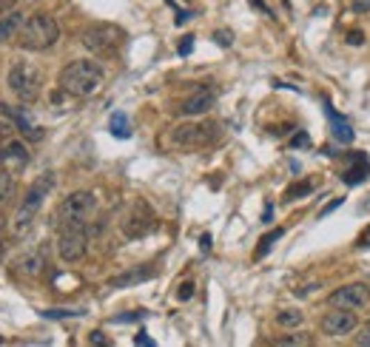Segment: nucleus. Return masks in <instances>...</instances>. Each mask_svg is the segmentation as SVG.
I'll list each match as a JSON object with an SVG mask.
<instances>
[{
	"mask_svg": "<svg viewBox=\"0 0 370 347\" xmlns=\"http://www.w3.org/2000/svg\"><path fill=\"white\" fill-rule=\"evenodd\" d=\"M54 185H57L54 171H43V174L32 182V188H29V191L23 194L20 205L15 208V213H12V219H9L12 236H26L29 231H32V225H35V219H38V213H40L46 197L54 191Z\"/></svg>",
	"mask_w": 370,
	"mask_h": 347,
	"instance_id": "f257e3e1",
	"label": "nucleus"
},
{
	"mask_svg": "<svg viewBox=\"0 0 370 347\" xmlns=\"http://www.w3.org/2000/svg\"><path fill=\"white\" fill-rule=\"evenodd\" d=\"M103 80L106 72L97 60H72L57 77L60 91H66L69 97H91L103 86Z\"/></svg>",
	"mask_w": 370,
	"mask_h": 347,
	"instance_id": "f03ea898",
	"label": "nucleus"
},
{
	"mask_svg": "<svg viewBox=\"0 0 370 347\" xmlns=\"http://www.w3.org/2000/svg\"><path fill=\"white\" fill-rule=\"evenodd\" d=\"M57 40H60V26L46 12H38L32 17H26L23 26H20V31H17V43L26 51H46Z\"/></svg>",
	"mask_w": 370,
	"mask_h": 347,
	"instance_id": "7ed1b4c3",
	"label": "nucleus"
},
{
	"mask_svg": "<svg viewBox=\"0 0 370 347\" xmlns=\"http://www.w3.org/2000/svg\"><path fill=\"white\" fill-rule=\"evenodd\" d=\"M217 140H220V122H211V120L179 122L171 131V145L179 151H200L214 145Z\"/></svg>",
	"mask_w": 370,
	"mask_h": 347,
	"instance_id": "20e7f679",
	"label": "nucleus"
},
{
	"mask_svg": "<svg viewBox=\"0 0 370 347\" xmlns=\"http://www.w3.org/2000/svg\"><path fill=\"white\" fill-rule=\"evenodd\" d=\"M97 208V197L91 191H72L69 197L60 200L54 216H51V225L60 228H69V225H86L88 216L95 213Z\"/></svg>",
	"mask_w": 370,
	"mask_h": 347,
	"instance_id": "39448f33",
	"label": "nucleus"
},
{
	"mask_svg": "<svg viewBox=\"0 0 370 347\" xmlns=\"http://www.w3.org/2000/svg\"><path fill=\"white\" fill-rule=\"evenodd\" d=\"M6 83H9V91L20 103H35L40 97V88H43V74L35 63L17 60L6 74Z\"/></svg>",
	"mask_w": 370,
	"mask_h": 347,
	"instance_id": "423d86ee",
	"label": "nucleus"
},
{
	"mask_svg": "<svg viewBox=\"0 0 370 347\" xmlns=\"http://www.w3.org/2000/svg\"><path fill=\"white\" fill-rule=\"evenodd\" d=\"M126 40V31L114 23H91L83 29L80 35V43L91 51V54H100V57H108V54H117V49Z\"/></svg>",
	"mask_w": 370,
	"mask_h": 347,
	"instance_id": "0eeeda50",
	"label": "nucleus"
},
{
	"mask_svg": "<svg viewBox=\"0 0 370 347\" xmlns=\"http://www.w3.org/2000/svg\"><path fill=\"white\" fill-rule=\"evenodd\" d=\"M120 231H122V236H126V239H143V236H148L151 231H157V213L151 211L148 202L137 200V202L126 211V216L120 219Z\"/></svg>",
	"mask_w": 370,
	"mask_h": 347,
	"instance_id": "6e6552de",
	"label": "nucleus"
},
{
	"mask_svg": "<svg viewBox=\"0 0 370 347\" xmlns=\"http://www.w3.org/2000/svg\"><path fill=\"white\" fill-rule=\"evenodd\" d=\"M88 250V228L86 225H69L57 231V254L63 262H80Z\"/></svg>",
	"mask_w": 370,
	"mask_h": 347,
	"instance_id": "1a4fd4ad",
	"label": "nucleus"
},
{
	"mask_svg": "<svg viewBox=\"0 0 370 347\" xmlns=\"http://www.w3.org/2000/svg\"><path fill=\"white\" fill-rule=\"evenodd\" d=\"M328 302H330L333 307H345V310H359V307H364V305L370 302V288L364 285V282H351V285H345V288L333 291Z\"/></svg>",
	"mask_w": 370,
	"mask_h": 347,
	"instance_id": "9d476101",
	"label": "nucleus"
},
{
	"mask_svg": "<svg viewBox=\"0 0 370 347\" xmlns=\"http://www.w3.org/2000/svg\"><path fill=\"white\" fill-rule=\"evenodd\" d=\"M217 103V88L214 86H197L188 97L179 103V114L185 117H200L205 111H211V106Z\"/></svg>",
	"mask_w": 370,
	"mask_h": 347,
	"instance_id": "9b49d317",
	"label": "nucleus"
},
{
	"mask_svg": "<svg viewBox=\"0 0 370 347\" xmlns=\"http://www.w3.org/2000/svg\"><path fill=\"white\" fill-rule=\"evenodd\" d=\"M356 325H359V319H356V313H353V310L336 307V310H330L328 316L322 319L319 328H322L325 336H348V333L356 330Z\"/></svg>",
	"mask_w": 370,
	"mask_h": 347,
	"instance_id": "f8f14e48",
	"label": "nucleus"
},
{
	"mask_svg": "<svg viewBox=\"0 0 370 347\" xmlns=\"http://www.w3.org/2000/svg\"><path fill=\"white\" fill-rule=\"evenodd\" d=\"M29 166V148L20 143V140H9L0 148V168H6L12 174L23 171Z\"/></svg>",
	"mask_w": 370,
	"mask_h": 347,
	"instance_id": "ddd939ff",
	"label": "nucleus"
},
{
	"mask_svg": "<svg viewBox=\"0 0 370 347\" xmlns=\"http://www.w3.org/2000/svg\"><path fill=\"white\" fill-rule=\"evenodd\" d=\"M154 276H157V268H154V265H137V268H131V271H126V273L114 276L108 285H111V288H131V285H140V282H148V279H154Z\"/></svg>",
	"mask_w": 370,
	"mask_h": 347,
	"instance_id": "4468645a",
	"label": "nucleus"
},
{
	"mask_svg": "<svg viewBox=\"0 0 370 347\" xmlns=\"http://www.w3.org/2000/svg\"><path fill=\"white\" fill-rule=\"evenodd\" d=\"M23 20H26V15L17 12V9H9L6 15H0V46H6L9 40L17 38V31H20Z\"/></svg>",
	"mask_w": 370,
	"mask_h": 347,
	"instance_id": "2eb2a0df",
	"label": "nucleus"
},
{
	"mask_svg": "<svg viewBox=\"0 0 370 347\" xmlns=\"http://www.w3.org/2000/svg\"><path fill=\"white\" fill-rule=\"evenodd\" d=\"M348 160H351V168L345 171L342 179H345L348 185H359V182H364V179L370 177V160H367V154L359 151V154H351Z\"/></svg>",
	"mask_w": 370,
	"mask_h": 347,
	"instance_id": "dca6fc26",
	"label": "nucleus"
},
{
	"mask_svg": "<svg viewBox=\"0 0 370 347\" xmlns=\"http://www.w3.org/2000/svg\"><path fill=\"white\" fill-rule=\"evenodd\" d=\"M17 271L23 276H32V279L40 276L46 271V254H43V250H29V254H23L17 259Z\"/></svg>",
	"mask_w": 370,
	"mask_h": 347,
	"instance_id": "f3484780",
	"label": "nucleus"
},
{
	"mask_svg": "<svg viewBox=\"0 0 370 347\" xmlns=\"http://www.w3.org/2000/svg\"><path fill=\"white\" fill-rule=\"evenodd\" d=\"M15 194H17V179H15V174L6 171V168H0V211L9 208V202L15 200Z\"/></svg>",
	"mask_w": 370,
	"mask_h": 347,
	"instance_id": "a211bd4d",
	"label": "nucleus"
},
{
	"mask_svg": "<svg viewBox=\"0 0 370 347\" xmlns=\"http://www.w3.org/2000/svg\"><path fill=\"white\" fill-rule=\"evenodd\" d=\"M325 111H328V117H330V122H333V137H336L339 143H351V140H353V129H351V122H348L342 114H336L330 106H325Z\"/></svg>",
	"mask_w": 370,
	"mask_h": 347,
	"instance_id": "6ab92c4d",
	"label": "nucleus"
},
{
	"mask_svg": "<svg viewBox=\"0 0 370 347\" xmlns=\"http://www.w3.org/2000/svg\"><path fill=\"white\" fill-rule=\"evenodd\" d=\"M108 129H111V134H114L117 140H129V137H131V129H129V117L122 114V111L111 114V122H108Z\"/></svg>",
	"mask_w": 370,
	"mask_h": 347,
	"instance_id": "aec40b11",
	"label": "nucleus"
},
{
	"mask_svg": "<svg viewBox=\"0 0 370 347\" xmlns=\"http://www.w3.org/2000/svg\"><path fill=\"white\" fill-rule=\"evenodd\" d=\"M282 236H285V228H273L271 234H265V236L259 239L257 250H254V259H262V257L268 254V250L273 248V242H276V239H282Z\"/></svg>",
	"mask_w": 370,
	"mask_h": 347,
	"instance_id": "412c9836",
	"label": "nucleus"
},
{
	"mask_svg": "<svg viewBox=\"0 0 370 347\" xmlns=\"http://www.w3.org/2000/svg\"><path fill=\"white\" fill-rule=\"evenodd\" d=\"M314 191V182L311 179H302V182H293L288 185V191H285V202H293V200H302Z\"/></svg>",
	"mask_w": 370,
	"mask_h": 347,
	"instance_id": "4be33fe9",
	"label": "nucleus"
},
{
	"mask_svg": "<svg viewBox=\"0 0 370 347\" xmlns=\"http://www.w3.org/2000/svg\"><path fill=\"white\" fill-rule=\"evenodd\" d=\"M86 310H69V307H49V310H40L43 319H74V316H83Z\"/></svg>",
	"mask_w": 370,
	"mask_h": 347,
	"instance_id": "5701e85b",
	"label": "nucleus"
},
{
	"mask_svg": "<svg viewBox=\"0 0 370 347\" xmlns=\"http://www.w3.org/2000/svg\"><path fill=\"white\" fill-rule=\"evenodd\" d=\"M276 325H280V328H299L302 325V313L299 310H280V313H276Z\"/></svg>",
	"mask_w": 370,
	"mask_h": 347,
	"instance_id": "b1692460",
	"label": "nucleus"
},
{
	"mask_svg": "<svg viewBox=\"0 0 370 347\" xmlns=\"http://www.w3.org/2000/svg\"><path fill=\"white\" fill-rule=\"evenodd\" d=\"M273 344H280V347H302V344H311V336H285V339H276Z\"/></svg>",
	"mask_w": 370,
	"mask_h": 347,
	"instance_id": "393cba45",
	"label": "nucleus"
},
{
	"mask_svg": "<svg viewBox=\"0 0 370 347\" xmlns=\"http://www.w3.org/2000/svg\"><path fill=\"white\" fill-rule=\"evenodd\" d=\"M214 40H217L223 49H231V43H234V35L228 29H220V31H214Z\"/></svg>",
	"mask_w": 370,
	"mask_h": 347,
	"instance_id": "a878e982",
	"label": "nucleus"
},
{
	"mask_svg": "<svg viewBox=\"0 0 370 347\" xmlns=\"http://www.w3.org/2000/svg\"><path fill=\"white\" fill-rule=\"evenodd\" d=\"M191 296H194V282H182L179 291H177V299L179 302H188Z\"/></svg>",
	"mask_w": 370,
	"mask_h": 347,
	"instance_id": "bb28decb",
	"label": "nucleus"
},
{
	"mask_svg": "<svg viewBox=\"0 0 370 347\" xmlns=\"http://www.w3.org/2000/svg\"><path fill=\"white\" fill-rule=\"evenodd\" d=\"M307 145H311V137H307L305 131H296L291 137V148H307Z\"/></svg>",
	"mask_w": 370,
	"mask_h": 347,
	"instance_id": "cd10ccee",
	"label": "nucleus"
},
{
	"mask_svg": "<svg viewBox=\"0 0 370 347\" xmlns=\"http://www.w3.org/2000/svg\"><path fill=\"white\" fill-rule=\"evenodd\" d=\"M143 316H145V310H137V313H122V316H114L111 322H117V325H120V322H137V319H143Z\"/></svg>",
	"mask_w": 370,
	"mask_h": 347,
	"instance_id": "c85d7f7f",
	"label": "nucleus"
},
{
	"mask_svg": "<svg viewBox=\"0 0 370 347\" xmlns=\"http://www.w3.org/2000/svg\"><path fill=\"white\" fill-rule=\"evenodd\" d=\"M348 43H351V46H362V43H364V31H362V29L348 31Z\"/></svg>",
	"mask_w": 370,
	"mask_h": 347,
	"instance_id": "c756f323",
	"label": "nucleus"
},
{
	"mask_svg": "<svg viewBox=\"0 0 370 347\" xmlns=\"http://www.w3.org/2000/svg\"><path fill=\"white\" fill-rule=\"evenodd\" d=\"M191 49H194V38L188 35V38H182V43H179V49H177V51H179L182 57H188V54H191Z\"/></svg>",
	"mask_w": 370,
	"mask_h": 347,
	"instance_id": "7c9ffc66",
	"label": "nucleus"
},
{
	"mask_svg": "<svg viewBox=\"0 0 370 347\" xmlns=\"http://www.w3.org/2000/svg\"><path fill=\"white\" fill-rule=\"evenodd\" d=\"M356 248H362V250H367V248H370V225H367V228L359 234V239H356Z\"/></svg>",
	"mask_w": 370,
	"mask_h": 347,
	"instance_id": "2f4dec72",
	"label": "nucleus"
},
{
	"mask_svg": "<svg viewBox=\"0 0 370 347\" xmlns=\"http://www.w3.org/2000/svg\"><path fill=\"white\" fill-rule=\"evenodd\" d=\"M356 341H359L362 347H370V322H367V325H364V328L359 330V336H356Z\"/></svg>",
	"mask_w": 370,
	"mask_h": 347,
	"instance_id": "473e14b6",
	"label": "nucleus"
},
{
	"mask_svg": "<svg viewBox=\"0 0 370 347\" xmlns=\"http://www.w3.org/2000/svg\"><path fill=\"white\" fill-rule=\"evenodd\" d=\"M351 9H353V12H359V15H364V12H370V0H353Z\"/></svg>",
	"mask_w": 370,
	"mask_h": 347,
	"instance_id": "72a5a7b5",
	"label": "nucleus"
},
{
	"mask_svg": "<svg viewBox=\"0 0 370 347\" xmlns=\"http://www.w3.org/2000/svg\"><path fill=\"white\" fill-rule=\"evenodd\" d=\"M339 205H342V197H339V200H333V202H328V205L319 211V216H328V213H330V211H336Z\"/></svg>",
	"mask_w": 370,
	"mask_h": 347,
	"instance_id": "f704fd0d",
	"label": "nucleus"
},
{
	"mask_svg": "<svg viewBox=\"0 0 370 347\" xmlns=\"http://www.w3.org/2000/svg\"><path fill=\"white\" fill-rule=\"evenodd\" d=\"M188 17H194V15L188 12V9H177V17H174V20H177V26H182V23L188 20Z\"/></svg>",
	"mask_w": 370,
	"mask_h": 347,
	"instance_id": "c9c22d12",
	"label": "nucleus"
},
{
	"mask_svg": "<svg viewBox=\"0 0 370 347\" xmlns=\"http://www.w3.org/2000/svg\"><path fill=\"white\" fill-rule=\"evenodd\" d=\"M88 341H91V344H106L108 339H106V336H103L100 330H95V333H91V336H88Z\"/></svg>",
	"mask_w": 370,
	"mask_h": 347,
	"instance_id": "e433bc0d",
	"label": "nucleus"
},
{
	"mask_svg": "<svg viewBox=\"0 0 370 347\" xmlns=\"http://www.w3.org/2000/svg\"><path fill=\"white\" fill-rule=\"evenodd\" d=\"M15 3H17V0H0V15H6L9 9H15Z\"/></svg>",
	"mask_w": 370,
	"mask_h": 347,
	"instance_id": "4c0bfd02",
	"label": "nucleus"
},
{
	"mask_svg": "<svg viewBox=\"0 0 370 347\" xmlns=\"http://www.w3.org/2000/svg\"><path fill=\"white\" fill-rule=\"evenodd\" d=\"M134 341H137V344H154V339H151V336H145V333H137V336H134Z\"/></svg>",
	"mask_w": 370,
	"mask_h": 347,
	"instance_id": "58836bf2",
	"label": "nucleus"
},
{
	"mask_svg": "<svg viewBox=\"0 0 370 347\" xmlns=\"http://www.w3.org/2000/svg\"><path fill=\"white\" fill-rule=\"evenodd\" d=\"M271 216H273V205H265V213H262V223H271Z\"/></svg>",
	"mask_w": 370,
	"mask_h": 347,
	"instance_id": "ea45409f",
	"label": "nucleus"
},
{
	"mask_svg": "<svg viewBox=\"0 0 370 347\" xmlns=\"http://www.w3.org/2000/svg\"><path fill=\"white\" fill-rule=\"evenodd\" d=\"M251 6H257V9H262V12H265V15H271V12H268V6H265V3H262V0H251Z\"/></svg>",
	"mask_w": 370,
	"mask_h": 347,
	"instance_id": "a19ab883",
	"label": "nucleus"
},
{
	"mask_svg": "<svg viewBox=\"0 0 370 347\" xmlns=\"http://www.w3.org/2000/svg\"><path fill=\"white\" fill-rule=\"evenodd\" d=\"M208 248H211V236L205 234V236H202V250H208Z\"/></svg>",
	"mask_w": 370,
	"mask_h": 347,
	"instance_id": "79ce46f5",
	"label": "nucleus"
},
{
	"mask_svg": "<svg viewBox=\"0 0 370 347\" xmlns=\"http://www.w3.org/2000/svg\"><path fill=\"white\" fill-rule=\"evenodd\" d=\"M3 231H6V219H3V216H0V234H3Z\"/></svg>",
	"mask_w": 370,
	"mask_h": 347,
	"instance_id": "37998d69",
	"label": "nucleus"
},
{
	"mask_svg": "<svg viewBox=\"0 0 370 347\" xmlns=\"http://www.w3.org/2000/svg\"><path fill=\"white\" fill-rule=\"evenodd\" d=\"M3 254H6V245H3V242H0V257H3Z\"/></svg>",
	"mask_w": 370,
	"mask_h": 347,
	"instance_id": "c03bdc74",
	"label": "nucleus"
},
{
	"mask_svg": "<svg viewBox=\"0 0 370 347\" xmlns=\"http://www.w3.org/2000/svg\"><path fill=\"white\" fill-rule=\"evenodd\" d=\"M0 341H3V339H0Z\"/></svg>",
	"mask_w": 370,
	"mask_h": 347,
	"instance_id": "a18cd8bd",
	"label": "nucleus"
}]
</instances>
